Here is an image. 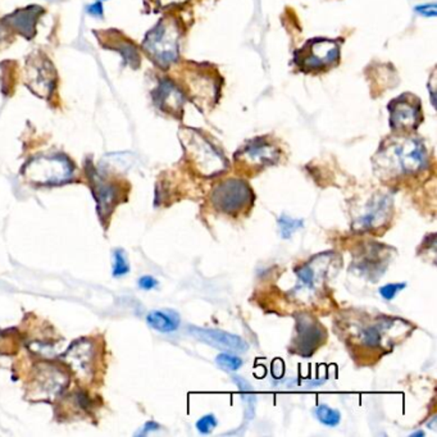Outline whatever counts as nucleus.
<instances>
[{
	"label": "nucleus",
	"mask_w": 437,
	"mask_h": 437,
	"mask_svg": "<svg viewBox=\"0 0 437 437\" xmlns=\"http://www.w3.org/2000/svg\"><path fill=\"white\" fill-rule=\"evenodd\" d=\"M217 424L218 422H217V418L214 417V414H206L197 422V430L203 435H209L217 427Z\"/></svg>",
	"instance_id": "nucleus-26"
},
{
	"label": "nucleus",
	"mask_w": 437,
	"mask_h": 437,
	"mask_svg": "<svg viewBox=\"0 0 437 437\" xmlns=\"http://www.w3.org/2000/svg\"><path fill=\"white\" fill-rule=\"evenodd\" d=\"M148 325L159 332L176 331L179 327V317L173 311H153L146 317Z\"/></svg>",
	"instance_id": "nucleus-21"
},
{
	"label": "nucleus",
	"mask_w": 437,
	"mask_h": 437,
	"mask_svg": "<svg viewBox=\"0 0 437 437\" xmlns=\"http://www.w3.org/2000/svg\"><path fill=\"white\" fill-rule=\"evenodd\" d=\"M104 41L116 43V45L111 44V45H108L106 48L116 49L123 57V60H126L127 65H130L133 68H138L140 66L139 52H138V49L133 47L130 41L122 39V36H119L117 33H106V40Z\"/></svg>",
	"instance_id": "nucleus-22"
},
{
	"label": "nucleus",
	"mask_w": 437,
	"mask_h": 437,
	"mask_svg": "<svg viewBox=\"0 0 437 437\" xmlns=\"http://www.w3.org/2000/svg\"><path fill=\"white\" fill-rule=\"evenodd\" d=\"M43 13H44L43 8L39 6H30L23 9H18L14 13L8 14L7 17H4L3 23L23 35L27 39H33L36 33L38 21Z\"/></svg>",
	"instance_id": "nucleus-20"
},
{
	"label": "nucleus",
	"mask_w": 437,
	"mask_h": 437,
	"mask_svg": "<svg viewBox=\"0 0 437 437\" xmlns=\"http://www.w3.org/2000/svg\"><path fill=\"white\" fill-rule=\"evenodd\" d=\"M340 43L336 40L316 38L308 40L294 54L292 63L303 73H322L338 66Z\"/></svg>",
	"instance_id": "nucleus-5"
},
{
	"label": "nucleus",
	"mask_w": 437,
	"mask_h": 437,
	"mask_svg": "<svg viewBox=\"0 0 437 437\" xmlns=\"http://www.w3.org/2000/svg\"><path fill=\"white\" fill-rule=\"evenodd\" d=\"M427 149L416 138L399 139L387 144L377 154V168L386 176L414 175L427 166Z\"/></svg>",
	"instance_id": "nucleus-2"
},
{
	"label": "nucleus",
	"mask_w": 437,
	"mask_h": 437,
	"mask_svg": "<svg viewBox=\"0 0 437 437\" xmlns=\"http://www.w3.org/2000/svg\"><path fill=\"white\" fill-rule=\"evenodd\" d=\"M316 417L322 424L327 427H336L341 421V414L338 409L330 408L328 405L321 404L316 408Z\"/></svg>",
	"instance_id": "nucleus-23"
},
{
	"label": "nucleus",
	"mask_w": 437,
	"mask_h": 437,
	"mask_svg": "<svg viewBox=\"0 0 437 437\" xmlns=\"http://www.w3.org/2000/svg\"><path fill=\"white\" fill-rule=\"evenodd\" d=\"M66 384L67 376L60 368L49 365H40L33 373L31 395L38 399L55 397Z\"/></svg>",
	"instance_id": "nucleus-16"
},
{
	"label": "nucleus",
	"mask_w": 437,
	"mask_h": 437,
	"mask_svg": "<svg viewBox=\"0 0 437 437\" xmlns=\"http://www.w3.org/2000/svg\"><path fill=\"white\" fill-rule=\"evenodd\" d=\"M390 126L395 133H408L422 122L419 99L411 94H403L389 104Z\"/></svg>",
	"instance_id": "nucleus-9"
},
{
	"label": "nucleus",
	"mask_w": 437,
	"mask_h": 437,
	"mask_svg": "<svg viewBox=\"0 0 437 437\" xmlns=\"http://www.w3.org/2000/svg\"><path fill=\"white\" fill-rule=\"evenodd\" d=\"M216 362L219 367L231 372L238 371L244 365L241 358L232 355V354H227V353L219 354L218 357L216 358Z\"/></svg>",
	"instance_id": "nucleus-25"
},
{
	"label": "nucleus",
	"mask_w": 437,
	"mask_h": 437,
	"mask_svg": "<svg viewBox=\"0 0 437 437\" xmlns=\"http://www.w3.org/2000/svg\"><path fill=\"white\" fill-rule=\"evenodd\" d=\"M331 254H321L311 262L300 265L297 270L298 286L295 287L297 292H314L323 284L326 272L328 271L331 265Z\"/></svg>",
	"instance_id": "nucleus-15"
},
{
	"label": "nucleus",
	"mask_w": 437,
	"mask_h": 437,
	"mask_svg": "<svg viewBox=\"0 0 437 437\" xmlns=\"http://www.w3.org/2000/svg\"><path fill=\"white\" fill-rule=\"evenodd\" d=\"M65 362L71 367L76 377L89 382L95 373V348L89 340H79L65 354Z\"/></svg>",
	"instance_id": "nucleus-14"
},
{
	"label": "nucleus",
	"mask_w": 437,
	"mask_h": 437,
	"mask_svg": "<svg viewBox=\"0 0 437 437\" xmlns=\"http://www.w3.org/2000/svg\"><path fill=\"white\" fill-rule=\"evenodd\" d=\"M179 139L185 148L186 155L200 175L216 176L227 168L223 154L198 130L182 128Z\"/></svg>",
	"instance_id": "nucleus-4"
},
{
	"label": "nucleus",
	"mask_w": 437,
	"mask_h": 437,
	"mask_svg": "<svg viewBox=\"0 0 437 437\" xmlns=\"http://www.w3.org/2000/svg\"><path fill=\"white\" fill-rule=\"evenodd\" d=\"M158 428L159 424H154V422H148V424L144 426V430L141 431L140 433H141V435H144V433H148L149 431H155L158 430Z\"/></svg>",
	"instance_id": "nucleus-34"
},
{
	"label": "nucleus",
	"mask_w": 437,
	"mask_h": 437,
	"mask_svg": "<svg viewBox=\"0 0 437 437\" xmlns=\"http://www.w3.org/2000/svg\"><path fill=\"white\" fill-rule=\"evenodd\" d=\"M155 106L163 113L179 118L185 106V93L171 79H165L159 82L158 87L153 93Z\"/></svg>",
	"instance_id": "nucleus-17"
},
{
	"label": "nucleus",
	"mask_w": 437,
	"mask_h": 437,
	"mask_svg": "<svg viewBox=\"0 0 437 437\" xmlns=\"http://www.w3.org/2000/svg\"><path fill=\"white\" fill-rule=\"evenodd\" d=\"M232 381L236 384L241 392H244V394L252 392V386L246 381L245 378L240 377V376H232Z\"/></svg>",
	"instance_id": "nucleus-31"
},
{
	"label": "nucleus",
	"mask_w": 437,
	"mask_h": 437,
	"mask_svg": "<svg viewBox=\"0 0 437 437\" xmlns=\"http://www.w3.org/2000/svg\"><path fill=\"white\" fill-rule=\"evenodd\" d=\"M281 150L267 138H257L248 141L236 153V162L252 170H262L277 163Z\"/></svg>",
	"instance_id": "nucleus-11"
},
{
	"label": "nucleus",
	"mask_w": 437,
	"mask_h": 437,
	"mask_svg": "<svg viewBox=\"0 0 437 437\" xmlns=\"http://www.w3.org/2000/svg\"><path fill=\"white\" fill-rule=\"evenodd\" d=\"M103 12H104V9H103L101 1H96V3H94V4L87 7V13L95 16V17H101Z\"/></svg>",
	"instance_id": "nucleus-33"
},
{
	"label": "nucleus",
	"mask_w": 437,
	"mask_h": 437,
	"mask_svg": "<svg viewBox=\"0 0 437 437\" xmlns=\"http://www.w3.org/2000/svg\"><path fill=\"white\" fill-rule=\"evenodd\" d=\"M189 332L192 333L194 338L200 340L201 343H206V344L214 346L217 349L243 353V351L248 350V348H249L244 338L228 333V332L221 331V330H211V328H201V327L190 326Z\"/></svg>",
	"instance_id": "nucleus-18"
},
{
	"label": "nucleus",
	"mask_w": 437,
	"mask_h": 437,
	"mask_svg": "<svg viewBox=\"0 0 437 437\" xmlns=\"http://www.w3.org/2000/svg\"><path fill=\"white\" fill-rule=\"evenodd\" d=\"M326 330L314 318L308 314L297 317L295 336L292 338V351L300 357H311L326 341Z\"/></svg>",
	"instance_id": "nucleus-10"
},
{
	"label": "nucleus",
	"mask_w": 437,
	"mask_h": 437,
	"mask_svg": "<svg viewBox=\"0 0 437 437\" xmlns=\"http://www.w3.org/2000/svg\"><path fill=\"white\" fill-rule=\"evenodd\" d=\"M139 286L143 290H153L158 286V281L152 276H143L139 280Z\"/></svg>",
	"instance_id": "nucleus-30"
},
{
	"label": "nucleus",
	"mask_w": 437,
	"mask_h": 437,
	"mask_svg": "<svg viewBox=\"0 0 437 437\" xmlns=\"http://www.w3.org/2000/svg\"><path fill=\"white\" fill-rule=\"evenodd\" d=\"M89 177L93 186L94 198L98 204V212L100 218L104 219L112 213L116 200H117V190L112 184H109L106 179H103L99 173L94 168L89 170Z\"/></svg>",
	"instance_id": "nucleus-19"
},
{
	"label": "nucleus",
	"mask_w": 437,
	"mask_h": 437,
	"mask_svg": "<svg viewBox=\"0 0 437 437\" xmlns=\"http://www.w3.org/2000/svg\"><path fill=\"white\" fill-rule=\"evenodd\" d=\"M392 217V198L389 194H375L359 203L353 211V231H377Z\"/></svg>",
	"instance_id": "nucleus-7"
},
{
	"label": "nucleus",
	"mask_w": 437,
	"mask_h": 437,
	"mask_svg": "<svg viewBox=\"0 0 437 437\" xmlns=\"http://www.w3.org/2000/svg\"><path fill=\"white\" fill-rule=\"evenodd\" d=\"M26 76L27 87L36 95L47 98L53 92L55 71L50 60L44 55L31 57V60L27 62Z\"/></svg>",
	"instance_id": "nucleus-13"
},
{
	"label": "nucleus",
	"mask_w": 437,
	"mask_h": 437,
	"mask_svg": "<svg viewBox=\"0 0 437 437\" xmlns=\"http://www.w3.org/2000/svg\"><path fill=\"white\" fill-rule=\"evenodd\" d=\"M186 1L187 0H150L153 6L158 9L159 8L163 9V8L176 7V6L184 4Z\"/></svg>",
	"instance_id": "nucleus-29"
},
{
	"label": "nucleus",
	"mask_w": 437,
	"mask_h": 437,
	"mask_svg": "<svg viewBox=\"0 0 437 437\" xmlns=\"http://www.w3.org/2000/svg\"><path fill=\"white\" fill-rule=\"evenodd\" d=\"M416 11H418V13L424 14V16L435 17V16H436V4L421 6V7L416 8Z\"/></svg>",
	"instance_id": "nucleus-32"
},
{
	"label": "nucleus",
	"mask_w": 437,
	"mask_h": 437,
	"mask_svg": "<svg viewBox=\"0 0 437 437\" xmlns=\"http://www.w3.org/2000/svg\"><path fill=\"white\" fill-rule=\"evenodd\" d=\"M187 82L190 98L197 106H211L217 101L221 81L211 71L201 66H194V70L187 74Z\"/></svg>",
	"instance_id": "nucleus-12"
},
{
	"label": "nucleus",
	"mask_w": 437,
	"mask_h": 437,
	"mask_svg": "<svg viewBox=\"0 0 437 437\" xmlns=\"http://www.w3.org/2000/svg\"><path fill=\"white\" fill-rule=\"evenodd\" d=\"M128 270H130V267H128V263H127L126 257L122 254L121 250H117V252L114 253L113 276H116V277L123 276V275H126Z\"/></svg>",
	"instance_id": "nucleus-27"
},
{
	"label": "nucleus",
	"mask_w": 437,
	"mask_h": 437,
	"mask_svg": "<svg viewBox=\"0 0 437 437\" xmlns=\"http://www.w3.org/2000/svg\"><path fill=\"white\" fill-rule=\"evenodd\" d=\"M278 227H280L281 238H290L294 232L298 231L300 227H303V221L292 218L287 214H282L278 218Z\"/></svg>",
	"instance_id": "nucleus-24"
},
{
	"label": "nucleus",
	"mask_w": 437,
	"mask_h": 437,
	"mask_svg": "<svg viewBox=\"0 0 437 437\" xmlns=\"http://www.w3.org/2000/svg\"><path fill=\"white\" fill-rule=\"evenodd\" d=\"M181 28L172 17H165L146 33L143 48L160 68H168L179 60Z\"/></svg>",
	"instance_id": "nucleus-3"
},
{
	"label": "nucleus",
	"mask_w": 437,
	"mask_h": 437,
	"mask_svg": "<svg viewBox=\"0 0 437 437\" xmlns=\"http://www.w3.org/2000/svg\"><path fill=\"white\" fill-rule=\"evenodd\" d=\"M6 38V30L4 27L0 26V41Z\"/></svg>",
	"instance_id": "nucleus-35"
},
{
	"label": "nucleus",
	"mask_w": 437,
	"mask_h": 437,
	"mask_svg": "<svg viewBox=\"0 0 437 437\" xmlns=\"http://www.w3.org/2000/svg\"><path fill=\"white\" fill-rule=\"evenodd\" d=\"M211 200L219 212L238 214L252 206L254 192L245 181L228 179L213 187Z\"/></svg>",
	"instance_id": "nucleus-8"
},
{
	"label": "nucleus",
	"mask_w": 437,
	"mask_h": 437,
	"mask_svg": "<svg viewBox=\"0 0 437 437\" xmlns=\"http://www.w3.org/2000/svg\"><path fill=\"white\" fill-rule=\"evenodd\" d=\"M406 287L405 282H399V284H387V285L380 287V294L385 300H392L397 297L399 292L404 290Z\"/></svg>",
	"instance_id": "nucleus-28"
},
{
	"label": "nucleus",
	"mask_w": 437,
	"mask_h": 437,
	"mask_svg": "<svg viewBox=\"0 0 437 437\" xmlns=\"http://www.w3.org/2000/svg\"><path fill=\"white\" fill-rule=\"evenodd\" d=\"M71 160L62 155H41L28 160L22 173L30 182L39 185H58L71 179L73 175Z\"/></svg>",
	"instance_id": "nucleus-6"
},
{
	"label": "nucleus",
	"mask_w": 437,
	"mask_h": 437,
	"mask_svg": "<svg viewBox=\"0 0 437 437\" xmlns=\"http://www.w3.org/2000/svg\"><path fill=\"white\" fill-rule=\"evenodd\" d=\"M348 343L367 353H386L389 348L408 336L411 325L400 318L386 316H358L355 321L348 319L345 322Z\"/></svg>",
	"instance_id": "nucleus-1"
}]
</instances>
